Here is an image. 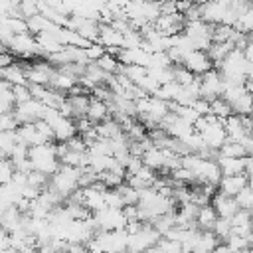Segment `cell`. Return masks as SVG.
Returning a JSON list of instances; mask_svg holds the SVG:
<instances>
[{"mask_svg": "<svg viewBox=\"0 0 253 253\" xmlns=\"http://www.w3.org/2000/svg\"><path fill=\"white\" fill-rule=\"evenodd\" d=\"M28 158L32 162V168L36 172L47 176V178H51L61 166V162L55 154V142L42 144V146H32L30 152H28Z\"/></svg>", "mask_w": 253, "mask_h": 253, "instance_id": "obj_1", "label": "cell"}, {"mask_svg": "<svg viewBox=\"0 0 253 253\" xmlns=\"http://www.w3.org/2000/svg\"><path fill=\"white\" fill-rule=\"evenodd\" d=\"M160 239H162V235H160L152 225L144 223L138 233L128 235L126 253H146L148 249H152L154 245H158Z\"/></svg>", "mask_w": 253, "mask_h": 253, "instance_id": "obj_2", "label": "cell"}, {"mask_svg": "<svg viewBox=\"0 0 253 253\" xmlns=\"http://www.w3.org/2000/svg\"><path fill=\"white\" fill-rule=\"evenodd\" d=\"M200 87H202V99L213 101V99H219L223 95L225 83H223L221 73L213 67L211 71H208L206 75L200 77Z\"/></svg>", "mask_w": 253, "mask_h": 253, "instance_id": "obj_3", "label": "cell"}, {"mask_svg": "<svg viewBox=\"0 0 253 253\" xmlns=\"http://www.w3.org/2000/svg\"><path fill=\"white\" fill-rule=\"evenodd\" d=\"M182 65H184L192 75H196V77H202V75H206L208 71L213 69V61L210 59L208 51H200V49L190 51V53L184 57Z\"/></svg>", "mask_w": 253, "mask_h": 253, "instance_id": "obj_4", "label": "cell"}, {"mask_svg": "<svg viewBox=\"0 0 253 253\" xmlns=\"http://www.w3.org/2000/svg\"><path fill=\"white\" fill-rule=\"evenodd\" d=\"M210 206L213 208V211L217 213L219 219H231V217L239 211V206H237L235 198H229V196H225V194H221V192H215V194H213Z\"/></svg>", "mask_w": 253, "mask_h": 253, "instance_id": "obj_5", "label": "cell"}, {"mask_svg": "<svg viewBox=\"0 0 253 253\" xmlns=\"http://www.w3.org/2000/svg\"><path fill=\"white\" fill-rule=\"evenodd\" d=\"M249 186V178L247 174H237V176H221L219 184H217V192L235 198L241 190H245Z\"/></svg>", "mask_w": 253, "mask_h": 253, "instance_id": "obj_6", "label": "cell"}, {"mask_svg": "<svg viewBox=\"0 0 253 253\" xmlns=\"http://www.w3.org/2000/svg\"><path fill=\"white\" fill-rule=\"evenodd\" d=\"M8 47L12 51H16L18 55H24V57H30L34 53H40V47H38V42H36V36H12V40L8 42Z\"/></svg>", "mask_w": 253, "mask_h": 253, "instance_id": "obj_7", "label": "cell"}, {"mask_svg": "<svg viewBox=\"0 0 253 253\" xmlns=\"http://www.w3.org/2000/svg\"><path fill=\"white\" fill-rule=\"evenodd\" d=\"M247 158V156H245ZM245 158H225V156H217V166L221 170V176H237V174H245L247 162Z\"/></svg>", "mask_w": 253, "mask_h": 253, "instance_id": "obj_8", "label": "cell"}, {"mask_svg": "<svg viewBox=\"0 0 253 253\" xmlns=\"http://www.w3.org/2000/svg\"><path fill=\"white\" fill-rule=\"evenodd\" d=\"M223 126H225V132H227V140L241 142L247 136V128L243 125V119L237 117V115H231L227 121H223Z\"/></svg>", "mask_w": 253, "mask_h": 253, "instance_id": "obj_9", "label": "cell"}, {"mask_svg": "<svg viewBox=\"0 0 253 253\" xmlns=\"http://www.w3.org/2000/svg\"><path fill=\"white\" fill-rule=\"evenodd\" d=\"M93 125H99V123H105L109 119V105L105 101H99L95 97H91V103H89V109H87V115H85Z\"/></svg>", "mask_w": 253, "mask_h": 253, "instance_id": "obj_10", "label": "cell"}, {"mask_svg": "<svg viewBox=\"0 0 253 253\" xmlns=\"http://www.w3.org/2000/svg\"><path fill=\"white\" fill-rule=\"evenodd\" d=\"M0 77H2L4 81H8L12 87H14V85H28L26 69H24L22 65H16V63L4 67V69L0 71Z\"/></svg>", "mask_w": 253, "mask_h": 253, "instance_id": "obj_11", "label": "cell"}, {"mask_svg": "<svg viewBox=\"0 0 253 253\" xmlns=\"http://www.w3.org/2000/svg\"><path fill=\"white\" fill-rule=\"evenodd\" d=\"M217 213L213 211L211 206H206V208H200L198 210V215H196V227L200 231H211L215 221H217Z\"/></svg>", "mask_w": 253, "mask_h": 253, "instance_id": "obj_12", "label": "cell"}, {"mask_svg": "<svg viewBox=\"0 0 253 253\" xmlns=\"http://www.w3.org/2000/svg\"><path fill=\"white\" fill-rule=\"evenodd\" d=\"M142 164H144L146 168H150L152 172L164 170V150H160V148H156V146L148 148V150L142 154Z\"/></svg>", "mask_w": 253, "mask_h": 253, "instance_id": "obj_13", "label": "cell"}, {"mask_svg": "<svg viewBox=\"0 0 253 253\" xmlns=\"http://www.w3.org/2000/svg\"><path fill=\"white\" fill-rule=\"evenodd\" d=\"M210 113L217 119V121H227L231 115H233V111H231V105L227 103V101H223L221 97L219 99H213V101H210Z\"/></svg>", "mask_w": 253, "mask_h": 253, "instance_id": "obj_14", "label": "cell"}, {"mask_svg": "<svg viewBox=\"0 0 253 253\" xmlns=\"http://www.w3.org/2000/svg\"><path fill=\"white\" fill-rule=\"evenodd\" d=\"M231 111L237 117H251L253 115V97L249 93H245L235 103H231Z\"/></svg>", "mask_w": 253, "mask_h": 253, "instance_id": "obj_15", "label": "cell"}, {"mask_svg": "<svg viewBox=\"0 0 253 253\" xmlns=\"http://www.w3.org/2000/svg\"><path fill=\"white\" fill-rule=\"evenodd\" d=\"M99 65V69H103L107 75H119L121 71V61L117 59V55H111V53H105L99 61H95Z\"/></svg>", "mask_w": 253, "mask_h": 253, "instance_id": "obj_16", "label": "cell"}, {"mask_svg": "<svg viewBox=\"0 0 253 253\" xmlns=\"http://www.w3.org/2000/svg\"><path fill=\"white\" fill-rule=\"evenodd\" d=\"M219 156H225V158H245L247 152H245V148H243L241 142L227 140V142L219 148Z\"/></svg>", "mask_w": 253, "mask_h": 253, "instance_id": "obj_17", "label": "cell"}, {"mask_svg": "<svg viewBox=\"0 0 253 253\" xmlns=\"http://www.w3.org/2000/svg\"><path fill=\"white\" fill-rule=\"evenodd\" d=\"M172 73H174V81H176L180 87H190V85L196 81V75H192L184 65H174V67H172Z\"/></svg>", "mask_w": 253, "mask_h": 253, "instance_id": "obj_18", "label": "cell"}, {"mask_svg": "<svg viewBox=\"0 0 253 253\" xmlns=\"http://www.w3.org/2000/svg\"><path fill=\"white\" fill-rule=\"evenodd\" d=\"M211 233H213L221 243L227 241L229 235L233 233V229H231V221H229V219H217L215 225H213V229H211Z\"/></svg>", "mask_w": 253, "mask_h": 253, "instance_id": "obj_19", "label": "cell"}, {"mask_svg": "<svg viewBox=\"0 0 253 253\" xmlns=\"http://www.w3.org/2000/svg\"><path fill=\"white\" fill-rule=\"evenodd\" d=\"M235 202H237L239 210H245V211H249V210L253 208V190L247 186L245 190H241V192L235 196Z\"/></svg>", "mask_w": 253, "mask_h": 253, "instance_id": "obj_20", "label": "cell"}, {"mask_svg": "<svg viewBox=\"0 0 253 253\" xmlns=\"http://www.w3.org/2000/svg\"><path fill=\"white\" fill-rule=\"evenodd\" d=\"M14 172H16V168H14V164L10 162V160H0V186H4V184H8V182H12V176H14Z\"/></svg>", "mask_w": 253, "mask_h": 253, "instance_id": "obj_21", "label": "cell"}, {"mask_svg": "<svg viewBox=\"0 0 253 253\" xmlns=\"http://www.w3.org/2000/svg\"><path fill=\"white\" fill-rule=\"evenodd\" d=\"M12 93H14V101H16V105H22V103H26V101L32 99L30 85H14V87H12Z\"/></svg>", "mask_w": 253, "mask_h": 253, "instance_id": "obj_22", "label": "cell"}, {"mask_svg": "<svg viewBox=\"0 0 253 253\" xmlns=\"http://www.w3.org/2000/svg\"><path fill=\"white\" fill-rule=\"evenodd\" d=\"M105 53H107V49H105L101 43H91V45L85 49V55H87L89 63H95V61H99V59H101Z\"/></svg>", "mask_w": 253, "mask_h": 253, "instance_id": "obj_23", "label": "cell"}, {"mask_svg": "<svg viewBox=\"0 0 253 253\" xmlns=\"http://www.w3.org/2000/svg\"><path fill=\"white\" fill-rule=\"evenodd\" d=\"M211 253H233V251H231V249H229L225 243H219V245H217V247H215Z\"/></svg>", "mask_w": 253, "mask_h": 253, "instance_id": "obj_24", "label": "cell"}, {"mask_svg": "<svg viewBox=\"0 0 253 253\" xmlns=\"http://www.w3.org/2000/svg\"><path fill=\"white\" fill-rule=\"evenodd\" d=\"M245 253H253V247H249V249H247V251H245Z\"/></svg>", "mask_w": 253, "mask_h": 253, "instance_id": "obj_25", "label": "cell"}, {"mask_svg": "<svg viewBox=\"0 0 253 253\" xmlns=\"http://www.w3.org/2000/svg\"><path fill=\"white\" fill-rule=\"evenodd\" d=\"M0 227H2V215H0Z\"/></svg>", "mask_w": 253, "mask_h": 253, "instance_id": "obj_26", "label": "cell"}]
</instances>
